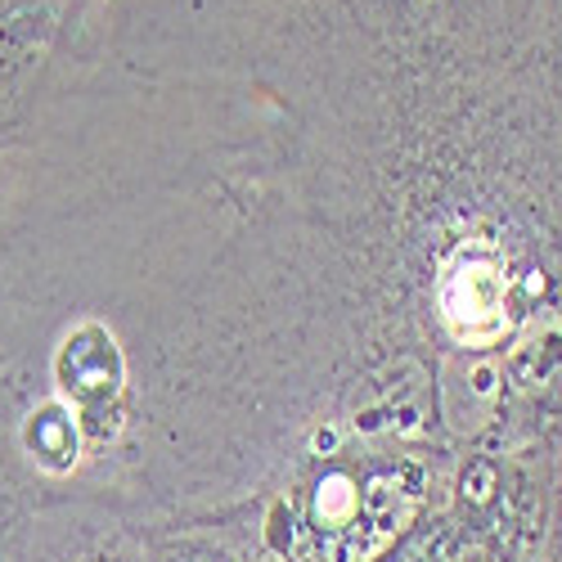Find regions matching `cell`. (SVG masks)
<instances>
[{"mask_svg":"<svg viewBox=\"0 0 562 562\" xmlns=\"http://www.w3.org/2000/svg\"><path fill=\"white\" fill-rule=\"evenodd\" d=\"M95 562H113V558H95Z\"/></svg>","mask_w":562,"mask_h":562,"instance_id":"obj_5","label":"cell"},{"mask_svg":"<svg viewBox=\"0 0 562 562\" xmlns=\"http://www.w3.org/2000/svg\"><path fill=\"white\" fill-rule=\"evenodd\" d=\"M558 369H562V329H540L536 338H527L518 351L508 356L513 383L527 387V392L544 387Z\"/></svg>","mask_w":562,"mask_h":562,"instance_id":"obj_2","label":"cell"},{"mask_svg":"<svg viewBox=\"0 0 562 562\" xmlns=\"http://www.w3.org/2000/svg\"><path fill=\"white\" fill-rule=\"evenodd\" d=\"M495 491H499V473L491 459H473L459 473V499L463 508H491L495 504Z\"/></svg>","mask_w":562,"mask_h":562,"instance_id":"obj_3","label":"cell"},{"mask_svg":"<svg viewBox=\"0 0 562 562\" xmlns=\"http://www.w3.org/2000/svg\"><path fill=\"white\" fill-rule=\"evenodd\" d=\"M504 396V364L495 356H473V360H454L441 373V414L454 432H482Z\"/></svg>","mask_w":562,"mask_h":562,"instance_id":"obj_1","label":"cell"},{"mask_svg":"<svg viewBox=\"0 0 562 562\" xmlns=\"http://www.w3.org/2000/svg\"><path fill=\"white\" fill-rule=\"evenodd\" d=\"M167 562H229V558L216 549H203V544H184V549H171Z\"/></svg>","mask_w":562,"mask_h":562,"instance_id":"obj_4","label":"cell"}]
</instances>
